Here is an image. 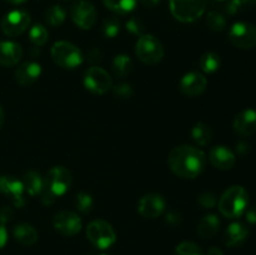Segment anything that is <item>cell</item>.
Returning <instances> with one entry per match:
<instances>
[{
    "instance_id": "obj_10",
    "label": "cell",
    "mask_w": 256,
    "mask_h": 255,
    "mask_svg": "<svg viewBox=\"0 0 256 255\" xmlns=\"http://www.w3.org/2000/svg\"><path fill=\"white\" fill-rule=\"evenodd\" d=\"M84 85L89 92L102 95L112 88V79L102 68L92 66L85 72Z\"/></svg>"
},
{
    "instance_id": "obj_21",
    "label": "cell",
    "mask_w": 256,
    "mask_h": 255,
    "mask_svg": "<svg viewBox=\"0 0 256 255\" xmlns=\"http://www.w3.org/2000/svg\"><path fill=\"white\" fill-rule=\"evenodd\" d=\"M12 235H14L15 240L19 244L24 245V246H30L34 245L38 242V232L35 230L34 226L26 222H22L14 226L12 230Z\"/></svg>"
},
{
    "instance_id": "obj_35",
    "label": "cell",
    "mask_w": 256,
    "mask_h": 255,
    "mask_svg": "<svg viewBox=\"0 0 256 255\" xmlns=\"http://www.w3.org/2000/svg\"><path fill=\"white\" fill-rule=\"evenodd\" d=\"M125 28H126L128 32L132 35H138V36L144 35V30H145L144 22H142V19H139V18L136 16L130 18V19L126 22V24H125Z\"/></svg>"
},
{
    "instance_id": "obj_12",
    "label": "cell",
    "mask_w": 256,
    "mask_h": 255,
    "mask_svg": "<svg viewBox=\"0 0 256 255\" xmlns=\"http://www.w3.org/2000/svg\"><path fill=\"white\" fill-rule=\"evenodd\" d=\"M52 226L62 235L72 236L82 230V222L76 212L64 210L55 215L52 219Z\"/></svg>"
},
{
    "instance_id": "obj_30",
    "label": "cell",
    "mask_w": 256,
    "mask_h": 255,
    "mask_svg": "<svg viewBox=\"0 0 256 255\" xmlns=\"http://www.w3.org/2000/svg\"><path fill=\"white\" fill-rule=\"evenodd\" d=\"M74 204H75V208H76L80 212H82V214H88V212H92L94 202H92V195L88 194V192H78L76 196H75Z\"/></svg>"
},
{
    "instance_id": "obj_41",
    "label": "cell",
    "mask_w": 256,
    "mask_h": 255,
    "mask_svg": "<svg viewBox=\"0 0 256 255\" xmlns=\"http://www.w3.org/2000/svg\"><path fill=\"white\" fill-rule=\"evenodd\" d=\"M166 222L168 224H170L172 226H176V225L180 224V222H182V219H180L179 214H176L175 212H169L166 214Z\"/></svg>"
},
{
    "instance_id": "obj_42",
    "label": "cell",
    "mask_w": 256,
    "mask_h": 255,
    "mask_svg": "<svg viewBox=\"0 0 256 255\" xmlns=\"http://www.w3.org/2000/svg\"><path fill=\"white\" fill-rule=\"evenodd\" d=\"M245 216L250 224H256V206H252L245 210Z\"/></svg>"
},
{
    "instance_id": "obj_25",
    "label": "cell",
    "mask_w": 256,
    "mask_h": 255,
    "mask_svg": "<svg viewBox=\"0 0 256 255\" xmlns=\"http://www.w3.org/2000/svg\"><path fill=\"white\" fill-rule=\"evenodd\" d=\"M192 138L198 145L200 146H205L210 142L212 138V132L210 129L209 125H206L205 122H196L194 125L192 130Z\"/></svg>"
},
{
    "instance_id": "obj_13",
    "label": "cell",
    "mask_w": 256,
    "mask_h": 255,
    "mask_svg": "<svg viewBox=\"0 0 256 255\" xmlns=\"http://www.w3.org/2000/svg\"><path fill=\"white\" fill-rule=\"evenodd\" d=\"M165 210V199L160 194H146L138 202V212L142 216L155 219Z\"/></svg>"
},
{
    "instance_id": "obj_9",
    "label": "cell",
    "mask_w": 256,
    "mask_h": 255,
    "mask_svg": "<svg viewBox=\"0 0 256 255\" xmlns=\"http://www.w3.org/2000/svg\"><path fill=\"white\" fill-rule=\"evenodd\" d=\"M72 182V172L64 166H54L48 172L44 185L55 195L62 196L70 189Z\"/></svg>"
},
{
    "instance_id": "obj_17",
    "label": "cell",
    "mask_w": 256,
    "mask_h": 255,
    "mask_svg": "<svg viewBox=\"0 0 256 255\" xmlns=\"http://www.w3.org/2000/svg\"><path fill=\"white\" fill-rule=\"evenodd\" d=\"M209 160L216 169L229 170L235 165L236 158L229 148L224 146V145H218L210 150Z\"/></svg>"
},
{
    "instance_id": "obj_4",
    "label": "cell",
    "mask_w": 256,
    "mask_h": 255,
    "mask_svg": "<svg viewBox=\"0 0 256 255\" xmlns=\"http://www.w3.org/2000/svg\"><path fill=\"white\" fill-rule=\"evenodd\" d=\"M135 52L140 62L148 65H155L164 58V48L162 42L152 34H144L139 38Z\"/></svg>"
},
{
    "instance_id": "obj_28",
    "label": "cell",
    "mask_w": 256,
    "mask_h": 255,
    "mask_svg": "<svg viewBox=\"0 0 256 255\" xmlns=\"http://www.w3.org/2000/svg\"><path fill=\"white\" fill-rule=\"evenodd\" d=\"M102 2L112 12L124 15L135 9L138 0H102Z\"/></svg>"
},
{
    "instance_id": "obj_40",
    "label": "cell",
    "mask_w": 256,
    "mask_h": 255,
    "mask_svg": "<svg viewBox=\"0 0 256 255\" xmlns=\"http://www.w3.org/2000/svg\"><path fill=\"white\" fill-rule=\"evenodd\" d=\"M12 218V210L10 209V208L4 206L0 209V222H2V225H4L5 222H10Z\"/></svg>"
},
{
    "instance_id": "obj_37",
    "label": "cell",
    "mask_w": 256,
    "mask_h": 255,
    "mask_svg": "<svg viewBox=\"0 0 256 255\" xmlns=\"http://www.w3.org/2000/svg\"><path fill=\"white\" fill-rule=\"evenodd\" d=\"M198 202H199L200 206L204 208V209H212V208L218 204L216 195L212 192H202V194H200Z\"/></svg>"
},
{
    "instance_id": "obj_26",
    "label": "cell",
    "mask_w": 256,
    "mask_h": 255,
    "mask_svg": "<svg viewBox=\"0 0 256 255\" xmlns=\"http://www.w3.org/2000/svg\"><path fill=\"white\" fill-rule=\"evenodd\" d=\"M44 18L48 25H50L52 28H56L64 22L65 18H66V12H65V9L62 5H52V6H50L45 12Z\"/></svg>"
},
{
    "instance_id": "obj_14",
    "label": "cell",
    "mask_w": 256,
    "mask_h": 255,
    "mask_svg": "<svg viewBox=\"0 0 256 255\" xmlns=\"http://www.w3.org/2000/svg\"><path fill=\"white\" fill-rule=\"evenodd\" d=\"M24 186H22V180H18L12 176H2L0 175V192L6 195L14 206L22 208L24 206Z\"/></svg>"
},
{
    "instance_id": "obj_44",
    "label": "cell",
    "mask_w": 256,
    "mask_h": 255,
    "mask_svg": "<svg viewBox=\"0 0 256 255\" xmlns=\"http://www.w3.org/2000/svg\"><path fill=\"white\" fill-rule=\"evenodd\" d=\"M140 2H142V4L146 8H155L156 5H159V2H162V0H140Z\"/></svg>"
},
{
    "instance_id": "obj_15",
    "label": "cell",
    "mask_w": 256,
    "mask_h": 255,
    "mask_svg": "<svg viewBox=\"0 0 256 255\" xmlns=\"http://www.w3.org/2000/svg\"><path fill=\"white\" fill-rule=\"evenodd\" d=\"M208 85L206 78L198 72H190L182 76L180 82V90L184 95L195 98L202 95L205 92Z\"/></svg>"
},
{
    "instance_id": "obj_1",
    "label": "cell",
    "mask_w": 256,
    "mask_h": 255,
    "mask_svg": "<svg viewBox=\"0 0 256 255\" xmlns=\"http://www.w3.org/2000/svg\"><path fill=\"white\" fill-rule=\"evenodd\" d=\"M170 170L182 179H195L206 165V155L192 145H179L168 156Z\"/></svg>"
},
{
    "instance_id": "obj_47",
    "label": "cell",
    "mask_w": 256,
    "mask_h": 255,
    "mask_svg": "<svg viewBox=\"0 0 256 255\" xmlns=\"http://www.w3.org/2000/svg\"><path fill=\"white\" fill-rule=\"evenodd\" d=\"M5 2H10V4H14V5H20V4H24L26 0H5Z\"/></svg>"
},
{
    "instance_id": "obj_16",
    "label": "cell",
    "mask_w": 256,
    "mask_h": 255,
    "mask_svg": "<svg viewBox=\"0 0 256 255\" xmlns=\"http://www.w3.org/2000/svg\"><path fill=\"white\" fill-rule=\"evenodd\" d=\"M234 130L242 136H250L256 132V110L245 109L235 116Z\"/></svg>"
},
{
    "instance_id": "obj_49",
    "label": "cell",
    "mask_w": 256,
    "mask_h": 255,
    "mask_svg": "<svg viewBox=\"0 0 256 255\" xmlns=\"http://www.w3.org/2000/svg\"><path fill=\"white\" fill-rule=\"evenodd\" d=\"M64 2H68V0H64Z\"/></svg>"
},
{
    "instance_id": "obj_34",
    "label": "cell",
    "mask_w": 256,
    "mask_h": 255,
    "mask_svg": "<svg viewBox=\"0 0 256 255\" xmlns=\"http://www.w3.org/2000/svg\"><path fill=\"white\" fill-rule=\"evenodd\" d=\"M176 255H204L199 245L192 242H182L176 246Z\"/></svg>"
},
{
    "instance_id": "obj_3",
    "label": "cell",
    "mask_w": 256,
    "mask_h": 255,
    "mask_svg": "<svg viewBox=\"0 0 256 255\" xmlns=\"http://www.w3.org/2000/svg\"><path fill=\"white\" fill-rule=\"evenodd\" d=\"M52 58L55 64L68 70L76 69L84 60L79 48L69 42H55L52 48Z\"/></svg>"
},
{
    "instance_id": "obj_43",
    "label": "cell",
    "mask_w": 256,
    "mask_h": 255,
    "mask_svg": "<svg viewBox=\"0 0 256 255\" xmlns=\"http://www.w3.org/2000/svg\"><path fill=\"white\" fill-rule=\"evenodd\" d=\"M8 242V232L2 224H0V249L5 246Z\"/></svg>"
},
{
    "instance_id": "obj_20",
    "label": "cell",
    "mask_w": 256,
    "mask_h": 255,
    "mask_svg": "<svg viewBox=\"0 0 256 255\" xmlns=\"http://www.w3.org/2000/svg\"><path fill=\"white\" fill-rule=\"evenodd\" d=\"M249 235V229L242 222H232L225 230L224 242L229 248H235L242 245Z\"/></svg>"
},
{
    "instance_id": "obj_46",
    "label": "cell",
    "mask_w": 256,
    "mask_h": 255,
    "mask_svg": "<svg viewBox=\"0 0 256 255\" xmlns=\"http://www.w3.org/2000/svg\"><path fill=\"white\" fill-rule=\"evenodd\" d=\"M4 118H5L4 109H2V105H0V129H2V124H4Z\"/></svg>"
},
{
    "instance_id": "obj_7",
    "label": "cell",
    "mask_w": 256,
    "mask_h": 255,
    "mask_svg": "<svg viewBox=\"0 0 256 255\" xmlns=\"http://www.w3.org/2000/svg\"><path fill=\"white\" fill-rule=\"evenodd\" d=\"M30 22L32 19H30V14L28 12L12 10L2 19L0 28L6 36L15 38L26 32L28 28L30 26Z\"/></svg>"
},
{
    "instance_id": "obj_45",
    "label": "cell",
    "mask_w": 256,
    "mask_h": 255,
    "mask_svg": "<svg viewBox=\"0 0 256 255\" xmlns=\"http://www.w3.org/2000/svg\"><path fill=\"white\" fill-rule=\"evenodd\" d=\"M206 255H224V254H222V249H220V248L212 246V248H210L209 250H208Z\"/></svg>"
},
{
    "instance_id": "obj_33",
    "label": "cell",
    "mask_w": 256,
    "mask_h": 255,
    "mask_svg": "<svg viewBox=\"0 0 256 255\" xmlns=\"http://www.w3.org/2000/svg\"><path fill=\"white\" fill-rule=\"evenodd\" d=\"M256 0H229L226 5V10L229 14L234 15L236 12H242V10L250 9V8L255 6Z\"/></svg>"
},
{
    "instance_id": "obj_5",
    "label": "cell",
    "mask_w": 256,
    "mask_h": 255,
    "mask_svg": "<svg viewBox=\"0 0 256 255\" xmlns=\"http://www.w3.org/2000/svg\"><path fill=\"white\" fill-rule=\"evenodd\" d=\"M206 0H170L172 16L182 22H192L202 16Z\"/></svg>"
},
{
    "instance_id": "obj_48",
    "label": "cell",
    "mask_w": 256,
    "mask_h": 255,
    "mask_svg": "<svg viewBox=\"0 0 256 255\" xmlns=\"http://www.w3.org/2000/svg\"><path fill=\"white\" fill-rule=\"evenodd\" d=\"M218 2H225V0H218Z\"/></svg>"
},
{
    "instance_id": "obj_27",
    "label": "cell",
    "mask_w": 256,
    "mask_h": 255,
    "mask_svg": "<svg viewBox=\"0 0 256 255\" xmlns=\"http://www.w3.org/2000/svg\"><path fill=\"white\" fill-rule=\"evenodd\" d=\"M199 65L202 72H208V74H212V72L219 70L220 65H222V60H220V56L216 52H208L200 58Z\"/></svg>"
},
{
    "instance_id": "obj_23",
    "label": "cell",
    "mask_w": 256,
    "mask_h": 255,
    "mask_svg": "<svg viewBox=\"0 0 256 255\" xmlns=\"http://www.w3.org/2000/svg\"><path fill=\"white\" fill-rule=\"evenodd\" d=\"M22 182L25 192L32 195V196L39 195L40 192L42 190V186H44V179H42L39 172H34V170H29V172H25L22 175Z\"/></svg>"
},
{
    "instance_id": "obj_50",
    "label": "cell",
    "mask_w": 256,
    "mask_h": 255,
    "mask_svg": "<svg viewBox=\"0 0 256 255\" xmlns=\"http://www.w3.org/2000/svg\"><path fill=\"white\" fill-rule=\"evenodd\" d=\"M102 255H106V254H102Z\"/></svg>"
},
{
    "instance_id": "obj_24",
    "label": "cell",
    "mask_w": 256,
    "mask_h": 255,
    "mask_svg": "<svg viewBox=\"0 0 256 255\" xmlns=\"http://www.w3.org/2000/svg\"><path fill=\"white\" fill-rule=\"evenodd\" d=\"M112 68L114 74L118 78H125L130 74L132 69V60L129 55L119 54L114 58L112 62Z\"/></svg>"
},
{
    "instance_id": "obj_19",
    "label": "cell",
    "mask_w": 256,
    "mask_h": 255,
    "mask_svg": "<svg viewBox=\"0 0 256 255\" xmlns=\"http://www.w3.org/2000/svg\"><path fill=\"white\" fill-rule=\"evenodd\" d=\"M22 58L20 44L14 42H0V65L15 66Z\"/></svg>"
},
{
    "instance_id": "obj_6",
    "label": "cell",
    "mask_w": 256,
    "mask_h": 255,
    "mask_svg": "<svg viewBox=\"0 0 256 255\" xmlns=\"http://www.w3.org/2000/svg\"><path fill=\"white\" fill-rule=\"evenodd\" d=\"M86 236L92 245L104 250L116 242L114 228L105 220H94L86 228Z\"/></svg>"
},
{
    "instance_id": "obj_36",
    "label": "cell",
    "mask_w": 256,
    "mask_h": 255,
    "mask_svg": "<svg viewBox=\"0 0 256 255\" xmlns=\"http://www.w3.org/2000/svg\"><path fill=\"white\" fill-rule=\"evenodd\" d=\"M112 92L115 96L122 100L130 99L132 96V88L128 82H119L112 88Z\"/></svg>"
},
{
    "instance_id": "obj_32",
    "label": "cell",
    "mask_w": 256,
    "mask_h": 255,
    "mask_svg": "<svg viewBox=\"0 0 256 255\" xmlns=\"http://www.w3.org/2000/svg\"><path fill=\"white\" fill-rule=\"evenodd\" d=\"M206 25L212 32H222L226 26V19L218 12H209L206 16Z\"/></svg>"
},
{
    "instance_id": "obj_31",
    "label": "cell",
    "mask_w": 256,
    "mask_h": 255,
    "mask_svg": "<svg viewBox=\"0 0 256 255\" xmlns=\"http://www.w3.org/2000/svg\"><path fill=\"white\" fill-rule=\"evenodd\" d=\"M120 32V22L118 18L109 16L102 22V34L108 39H114Z\"/></svg>"
},
{
    "instance_id": "obj_18",
    "label": "cell",
    "mask_w": 256,
    "mask_h": 255,
    "mask_svg": "<svg viewBox=\"0 0 256 255\" xmlns=\"http://www.w3.org/2000/svg\"><path fill=\"white\" fill-rule=\"evenodd\" d=\"M42 74V66L36 62H25L15 69L14 76L18 84L26 86L36 82Z\"/></svg>"
},
{
    "instance_id": "obj_39",
    "label": "cell",
    "mask_w": 256,
    "mask_h": 255,
    "mask_svg": "<svg viewBox=\"0 0 256 255\" xmlns=\"http://www.w3.org/2000/svg\"><path fill=\"white\" fill-rule=\"evenodd\" d=\"M102 58V52H100L98 48H92V49L88 52V60L92 62H100Z\"/></svg>"
},
{
    "instance_id": "obj_29",
    "label": "cell",
    "mask_w": 256,
    "mask_h": 255,
    "mask_svg": "<svg viewBox=\"0 0 256 255\" xmlns=\"http://www.w3.org/2000/svg\"><path fill=\"white\" fill-rule=\"evenodd\" d=\"M49 32L46 28L42 24H34L29 30V39L35 46H42L48 42Z\"/></svg>"
},
{
    "instance_id": "obj_38",
    "label": "cell",
    "mask_w": 256,
    "mask_h": 255,
    "mask_svg": "<svg viewBox=\"0 0 256 255\" xmlns=\"http://www.w3.org/2000/svg\"><path fill=\"white\" fill-rule=\"evenodd\" d=\"M40 199H42V202L44 205H52V204H54V202L55 200H56V196H55L54 194H52V192H50L49 189H48L46 186H42V192H40Z\"/></svg>"
},
{
    "instance_id": "obj_22",
    "label": "cell",
    "mask_w": 256,
    "mask_h": 255,
    "mask_svg": "<svg viewBox=\"0 0 256 255\" xmlns=\"http://www.w3.org/2000/svg\"><path fill=\"white\" fill-rule=\"evenodd\" d=\"M219 228V218L214 214H208L200 219L199 224H198V234H199L202 239H210V238L215 236V235L218 234Z\"/></svg>"
},
{
    "instance_id": "obj_11",
    "label": "cell",
    "mask_w": 256,
    "mask_h": 255,
    "mask_svg": "<svg viewBox=\"0 0 256 255\" xmlns=\"http://www.w3.org/2000/svg\"><path fill=\"white\" fill-rule=\"evenodd\" d=\"M72 19L82 29H92L96 22L98 12L94 5L88 0H79L72 6Z\"/></svg>"
},
{
    "instance_id": "obj_8",
    "label": "cell",
    "mask_w": 256,
    "mask_h": 255,
    "mask_svg": "<svg viewBox=\"0 0 256 255\" xmlns=\"http://www.w3.org/2000/svg\"><path fill=\"white\" fill-rule=\"evenodd\" d=\"M229 40L238 49H252L256 46V26L246 22H235L230 28Z\"/></svg>"
},
{
    "instance_id": "obj_2",
    "label": "cell",
    "mask_w": 256,
    "mask_h": 255,
    "mask_svg": "<svg viewBox=\"0 0 256 255\" xmlns=\"http://www.w3.org/2000/svg\"><path fill=\"white\" fill-rule=\"evenodd\" d=\"M249 205V194L242 186L235 185L225 190L220 196L218 206L220 212L228 219H236L245 212Z\"/></svg>"
}]
</instances>
